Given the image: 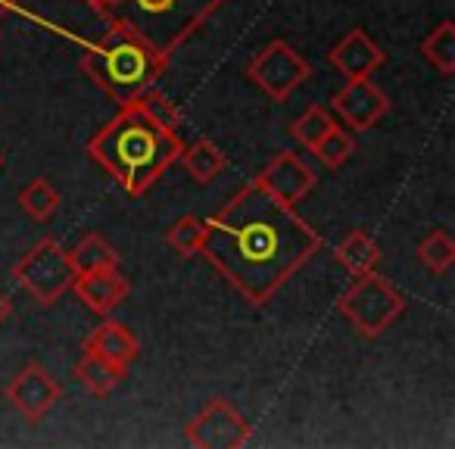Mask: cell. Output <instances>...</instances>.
<instances>
[{"label":"cell","mask_w":455,"mask_h":449,"mask_svg":"<svg viewBox=\"0 0 455 449\" xmlns=\"http://www.w3.org/2000/svg\"><path fill=\"white\" fill-rule=\"evenodd\" d=\"M322 235L297 209L247 181L206 219L200 253L250 306H266L322 250Z\"/></svg>","instance_id":"1"},{"label":"cell","mask_w":455,"mask_h":449,"mask_svg":"<svg viewBox=\"0 0 455 449\" xmlns=\"http://www.w3.org/2000/svg\"><path fill=\"white\" fill-rule=\"evenodd\" d=\"M178 132L159 128L138 103H125L88 140V156L119 184L125 194L144 196L172 163L181 156Z\"/></svg>","instance_id":"2"},{"label":"cell","mask_w":455,"mask_h":449,"mask_svg":"<svg viewBox=\"0 0 455 449\" xmlns=\"http://www.w3.org/2000/svg\"><path fill=\"white\" fill-rule=\"evenodd\" d=\"M78 66L116 107H125L156 84V78L169 66V57L140 38L128 22L113 16L100 38L82 44Z\"/></svg>","instance_id":"3"},{"label":"cell","mask_w":455,"mask_h":449,"mask_svg":"<svg viewBox=\"0 0 455 449\" xmlns=\"http://www.w3.org/2000/svg\"><path fill=\"white\" fill-rule=\"evenodd\" d=\"M225 4L228 0H122L119 10H116V20L128 22L163 57H172Z\"/></svg>","instance_id":"4"},{"label":"cell","mask_w":455,"mask_h":449,"mask_svg":"<svg viewBox=\"0 0 455 449\" xmlns=\"http://www.w3.org/2000/svg\"><path fill=\"white\" fill-rule=\"evenodd\" d=\"M337 309L362 337L374 341L405 312V297L374 269V272L353 278V285L337 300Z\"/></svg>","instance_id":"5"},{"label":"cell","mask_w":455,"mask_h":449,"mask_svg":"<svg viewBox=\"0 0 455 449\" xmlns=\"http://www.w3.org/2000/svg\"><path fill=\"white\" fill-rule=\"evenodd\" d=\"M13 278L41 306H53L63 293H69L72 281H76V269H72L69 253L60 247V241L41 237L13 266Z\"/></svg>","instance_id":"6"},{"label":"cell","mask_w":455,"mask_h":449,"mask_svg":"<svg viewBox=\"0 0 455 449\" xmlns=\"http://www.w3.org/2000/svg\"><path fill=\"white\" fill-rule=\"evenodd\" d=\"M247 78L275 103H284L312 78V66L291 41L275 38L250 60Z\"/></svg>","instance_id":"7"},{"label":"cell","mask_w":455,"mask_h":449,"mask_svg":"<svg viewBox=\"0 0 455 449\" xmlns=\"http://www.w3.org/2000/svg\"><path fill=\"white\" fill-rule=\"evenodd\" d=\"M250 421L225 397H209L184 428V440L196 449H241L250 443Z\"/></svg>","instance_id":"8"},{"label":"cell","mask_w":455,"mask_h":449,"mask_svg":"<svg viewBox=\"0 0 455 449\" xmlns=\"http://www.w3.org/2000/svg\"><path fill=\"white\" fill-rule=\"evenodd\" d=\"M253 181L259 184L262 190H268L278 203L297 209V203H303L306 196L315 190L318 175H315V169L299 156V153L281 150V153H275L266 165H262V172L253 178Z\"/></svg>","instance_id":"9"},{"label":"cell","mask_w":455,"mask_h":449,"mask_svg":"<svg viewBox=\"0 0 455 449\" xmlns=\"http://www.w3.org/2000/svg\"><path fill=\"white\" fill-rule=\"evenodd\" d=\"M390 97L371 82V78H347L340 91L331 97V109L355 132L374 128L387 113H390Z\"/></svg>","instance_id":"10"},{"label":"cell","mask_w":455,"mask_h":449,"mask_svg":"<svg viewBox=\"0 0 455 449\" xmlns=\"http://www.w3.org/2000/svg\"><path fill=\"white\" fill-rule=\"evenodd\" d=\"M4 397H7V403H13L28 421H41V418L60 403L63 387H60V381L53 378L41 362H28V365L4 387Z\"/></svg>","instance_id":"11"},{"label":"cell","mask_w":455,"mask_h":449,"mask_svg":"<svg viewBox=\"0 0 455 449\" xmlns=\"http://www.w3.org/2000/svg\"><path fill=\"white\" fill-rule=\"evenodd\" d=\"M328 63L343 78H371L387 63V51L380 44H374V38L365 28L355 26L328 51Z\"/></svg>","instance_id":"12"},{"label":"cell","mask_w":455,"mask_h":449,"mask_svg":"<svg viewBox=\"0 0 455 449\" xmlns=\"http://www.w3.org/2000/svg\"><path fill=\"white\" fill-rule=\"evenodd\" d=\"M69 291L76 293V297L82 300V303L88 306L94 316H109V312H113L116 306H119L122 300L128 297L132 285H128V278L119 272V266H116V269H94V272H78Z\"/></svg>","instance_id":"13"},{"label":"cell","mask_w":455,"mask_h":449,"mask_svg":"<svg viewBox=\"0 0 455 449\" xmlns=\"http://www.w3.org/2000/svg\"><path fill=\"white\" fill-rule=\"evenodd\" d=\"M82 349H91V353L103 356L107 362L119 368H132L140 356V343L134 337V331L128 328L125 322H116V318H107L100 322L88 337H84V347Z\"/></svg>","instance_id":"14"},{"label":"cell","mask_w":455,"mask_h":449,"mask_svg":"<svg viewBox=\"0 0 455 449\" xmlns=\"http://www.w3.org/2000/svg\"><path fill=\"white\" fill-rule=\"evenodd\" d=\"M334 260L340 262L353 278H359V275H368L380 266V247L374 244L371 235H365V231L355 229L337 241Z\"/></svg>","instance_id":"15"},{"label":"cell","mask_w":455,"mask_h":449,"mask_svg":"<svg viewBox=\"0 0 455 449\" xmlns=\"http://www.w3.org/2000/svg\"><path fill=\"white\" fill-rule=\"evenodd\" d=\"M178 163L184 165V172H188L196 184H212L215 178L225 172L228 156H225V150L215 144V140L200 138V140H194V144L181 147V156H178Z\"/></svg>","instance_id":"16"},{"label":"cell","mask_w":455,"mask_h":449,"mask_svg":"<svg viewBox=\"0 0 455 449\" xmlns=\"http://www.w3.org/2000/svg\"><path fill=\"white\" fill-rule=\"evenodd\" d=\"M72 374L82 381V387L88 393H94V397H109V393L125 381L128 372L119 365H113V362H107L103 356L91 353V349H82V359L76 362Z\"/></svg>","instance_id":"17"},{"label":"cell","mask_w":455,"mask_h":449,"mask_svg":"<svg viewBox=\"0 0 455 449\" xmlns=\"http://www.w3.org/2000/svg\"><path fill=\"white\" fill-rule=\"evenodd\" d=\"M72 260V269L78 272H94V269H116L119 266V250L113 247V244L107 241L103 235H97V231H91V235H84L82 241L76 244V250L69 253Z\"/></svg>","instance_id":"18"},{"label":"cell","mask_w":455,"mask_h":449,"mask_svg":"<svg viewBox=\"0 0 455 449\" xmlns=\"http://www.w3.org/2000/svg\"><path fill=\"white\" fill-rule=\"evenodd\" d=\"M421 57L434 66L440 76H452L455 72V22L443 20L430 35L421 41Z\"/></svg>","instance_id":"19"},{"label":"cell","mask_w":455,"mask_h":449,"mask_svg":"<svg viewBox=\"0 0 455 449\" xmlns=\"http://www.w3.org/2000/svg\"><path fill=\"white\" fill-rule=\"evenodd\" d=\"M60 200H63V196H60V190L53 188L47 178H32V181L20 190L22 212H26L28 219H35V221L51 219V215L60 209Z\"/></svg>","instance_id":"20"},{"label":"cell","mask_w":455,"mask_h":449,"mask_svg":"<svg viewBox=\"0 0 455 449\" xmlns=\"http://www.w3.org/2000/svg\"><path fill=\"white\" fill-rule=\"evenodd\" d=\"M355 147H359L355 144V134L347 132V128H340V125H334L309 153L324 165V169L334 172V169H340V165H347V159L355 153Z\"/></svg>","instance_id":"21"},{"label":"cell","mask_w":455,"mask_h":449,"mask_svg":"<svg viewBox=\"0 0 455 449\" xmlns=\"http://www.w3.org/2000/svg\"><path fill=\"white\" fill-rule=\"evenodd\" d=\"M418 262L427 269L430 275H446L455 266V241L446 231H430L421 244H418Z\"/></svg>","instance_id":"22"},{"label":"cell","mask_w":455,"mask_h":449,"mask_svg":"<svg viewBox=\"0 0 455 449\" xmlns=\"http://www.w3.org/2000/svg\"><path fill=\"white\" fill-rule=\"evenodd\" d=\"M165 241H169V247L175 250L178 256H184V260L200 256L203 241H206V221H203L200 215H181L169 229Z\"/></svg>","instance_id":"23"},{"label":"cell","mask_w":455,"mask_h":449,"mask_svg":"<svg viewBox=\"0 0 455 449\" xmlns=\"http://www.w3.org/2000/svg\"><path fill=\"white\" fill-rule=\"evenodd\" d=\"M337 122L331 119V113L324 107H309L306 109L303 116H297V119H293V125H291V138L297 140L299 147H306V150H312V147L318 144V140L324 138V134L331 132V128H334Z\"/></svg>","instance_id":"24"},{"label":"cell","mask_w":455,"mask_h":449,"mask_svg":"<svg viewBox=\"0 0 455 449\" xmlns=\"http://www.w3.org/2000/svg\"><path fill=\"white\" fill-rule=\"evenodd\" d=\"M134 103H138L159 128H165V132H178V128H181V113H178V107L165 94H159L156 88H147L140 97H134Z\"/></svg>","instance_id":"25"},{"label":"cell","mask_w":455,"mask_h":449,"mask_svg":"<svg viewBox=\"0 0 455 449\" xmlns=\"http://www.w3.org/2000/svg\"><path fill=\"white\" fill-rule=\"evenodd\" d=\"M84 4H88L97 16H107L109 20V16H116V10H119L122 0H84Z\"/></svg>","instance_id":"26"},{"label":"cell","mask_w":455,"mask_h":449,"mask_svg":"<svg viewBox=\"0 0 455 449\" xmlns=\"http://www.w3.org/2000/svg\"><path fill=\"white\" fill-rule=\"evenodd\" d=\"M10 312H13V303H10V297L4 291H0V325L7 322L10 318Z\"/></svg>","instance_id":"27"},{"label":"cell","mask_w":455,"mask_h":449,"mask_svg":"<svg viewBox=\"0 0 455 449\" xmlns=\"http://www.w3.org/2000/svg\"><path fill=\"white\" fill-rule=\"evenodd\" d=\"M16 10H20V0H0V20L10 16V13H16Z\"/></svg>","instance_id":"28"},{"label":"cell","mask_w":455,"mask_h":449,"mask_svg":"<svg viewBox=\"0 0 455 449\" xmlns=\"http://www.w3.org/2000/svg\"><path fill=\"white\" fill-rule=\"evenodd\" d=\"M0 169H4V153H0Z\"/></svg>","instance_id":"29"}]
</instances>
